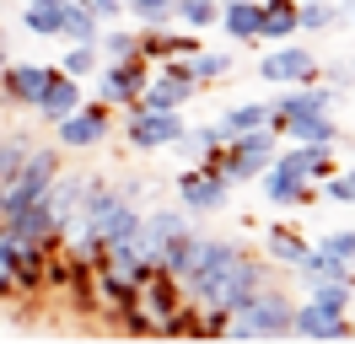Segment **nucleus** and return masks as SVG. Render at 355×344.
I'll list each match as a JSON object with an SVG mask.
<instances>
[{"mask_svg":"<svg viewBox=\"0 0 355 344\" xmlns=\"http://www.w3.org/2000/svg\"><path fill=\"white\" fill-rule=\"evenodd\" d=\"M6 226L22 237V242H33V248H54V242H60V226H54V215H49L44 199H33L27 210H17L11 221H6Z\"/></svg>","mask_w":355,"mask_h":344,"instance_id":"412c9836","label":"nucleus"},{"mask_svg":"<svg viewBox=\"0 0 355 344\" xmlns=\"http://www.w3.org/2000/svg\"><path fill=\"white\" fill-rule=\"evenodd\" d=\"M269 167L291 172V178H307V183H323L334 172V146H296V140H291V150H275Z\"/></svg>","mask_w":355,"mask_h":344,"instance_id":"4468645a","label":"nucleus"},{"mask_svg":"<svg viewBox=\"0 0 355 344\" xmlns=\"http://www.w3.org/2000/svg\"><path fill=\"white\" fill-rule=\"evenodd\" d=\"M323 194H329L334 205H350L355 210V167H334L329 178H323Z\"/></svg>","mask_w":355,"mask_h":344,"instance_id":"c9c22d12","label":"nucleus"},{"mask_svg":"<svg viewBox=\"0 0 355 344\" xmlns=\"http://www.w3.org/2000/svg\"><path fill=\"white\" fill-rule=\"evenodd\" d=\"M302 33L296 0H259V43H286Z\"/></svg>","mask_w":355,"mask_h":344,"instance_id":"4be33fe9","label":"nucleus"},{"mask_svg":"<svg viewBox=\"0 0 355 344\" xmlns=\"http://www.w3.org/2000/svg\"><path fill=\"white\" fill-rule=\"evenodd\" d=\"M264 280H269V264H264L259 253H248V248H243V253L232 258V269L221 275V285H216L210 307H221V312H237V307H243V301L253 296Z\"/></svg>","mask_w":355,"mask_h":344,"instance_id":"0eeeda50","label":"nucleus"},{"mask_svg":"<svg viewBox=\"0 0 355 344\" xmlns=\"http://www.w3.org/2000/svg\"><path fill=\"white\" fill-rule=\"evenodd\" d=\"M49 76H54V64H11L6 60V76H0V97L17 108H33L38 97H44Z\"/></svg>","mask_w":355,"mask_h":344,"instance_id":"ddd939ff","label":"nucleus"},{"mask_svg":"<svg viewBox=\"0 0 355 344\" xmlns=\"http://www.w3.org/2000/svg\"><path fill=\"white\" fill-rule=\"evenodd\" d=\"M27 135H0V194H6V183L17 178V167H22V156H27Z\"/></svg>","mask_w":355,"mask_h":344,"instance_id":"473e14b6","label":"nucleus"},{"mask_svg":"<svg viewBox=\"0 0 355 344\" xmlns=\"http://www.w3.org/2000/svg\"><path fill=\"white\" fill-rule=\"evenodd\" d=\"M264 253H269V264L296 269V264L307 258V237L296 232V226H269V232H264Z\"/></svg>","mask_w":355,"mask_h":344,"instance_id":"b1692460","label":"nucleus"},{"mask_svg":"<svg viewBox=\"0 0 355 344\" xmlns=\"http://www.w3.org/2000/svg\"><path fill=\"white\" fill-rule=\"evenodd\" d=\"M130 17L140 27H156V22H173V0H130Z\"/></svg>","mask_w":355,"mask_h":344,"instance_id":"e433bc0d","label":"nucleus"},{"mask_svg":"<svg viewBox=\"0 0 355 344\" xmlns=\"http://www.w3.org/2000/svg\"><path fill=\"white\" fill-rule=\"evenodd\" d=\"M280 135H291L296 146H339L345 140V129H339L334 113H296V119L280 124Z\"/></svg>","mask_w":355,"mask_h":344,"instance_id":"6ab92c4d","label":"nucleus"},{"mask_svg":"<svg viewBox=\"0 0 355 344\" xmlns=\"http://www.w3.org/2000/svg\"><path fill=\"white\" fill-rule=\"evenodd\" d=\"M81 6H87L97 22H119V17H130V6H124V0H81Z\"/></svg>","mask_w":355,"mask_h":344,"instance_id":"ea45409f","label":"nucleus"},{"mask_svg":"<svg viewBox=\"0 0 355 344\" xmlns=\"http://www.w3.org/2000/svg\"><path fill=\"white\" fill-rule=\"evenodd\" d=\"M259 81H280V86H296V81H318V60L312 49L302 43H269L264 60H259Z\"/></svg>","mask_w":355,"mask_h":344,"instance_id":"6e6552de","label":"nucleus"},{"mask_svg":"<svg viewBox=\"0 0 355 344\" xmlns=\"http://www.w3.org/2000/svg\"><path fill=\"white\" fill-rule=\"evenodd\" d=\"M87 183H92V172H54V183L44 189V205H49V215H54V226L65 232L70 226V215H76V205H81V194H87Z\"/></svg>","mask_w":355,"mask_h":344,"instance_id":"dca6fc26","label":"nucleus"},{"mask_svg":"<svg viewBox=\"0 0 355 344\" xmlns=\"http://www.w3.org/2000/svg\"><path fill=\"white\" fill-rule=\"evenodd\" d=\"M60 38H70V43H97V38H103V22L92 17L81 0H70V6H65V22H60Z\"/></svg>","mask_w":355,"mask_h":344,"instance_id":"7c9ffc66","label":"nucleus"},{"mask_svg":"<svg viewBox=\"0 0 355 344\" xmlns=\"http://www.w3.org/2000/svg\"><path fill=\"white\" fill-rule=\"evenodd\" d=\"M296 275H302V280H350V285H355V264L334 258L329 248H307V258L296 264Z\"/></svg>","mask_w":355,"mask_h":344,"instance_id":"a878e982","label":"nucleus"},{"mask_svg":"<svg viewBox=\"0 0 355 344\" xmlns=\"http://www.w3.org/2000/svg\"><path fill=\"white\" fill-rule=\"evenodd\" d=\"M318 248H329L334 258H345V264H355V232H329Z\"/></svg>","mask_w":355,"mask_h":344,"instance_id":"58836bf2","label":"nucleus"},{"mask_svg":"<svg viewBox=\"0 0 355 344\" xmlns=\"http://www.w3.org/2000/svg\"><path fill=\"white\" fill-rule=\"evenodd\" d=\"M221 17V0H173V22L189 33H210Z\"/></svg>","mask_w":355,"mask_h":344,"instance_id":"c756f323","label":"nucleus"},{"mask_svg":"<svg viewBox=\"0 0 355 344\" xmlns=\"http://www.w3.org/2000/svg\"><path fill=\"white\" fill-rule=\"evenodd\" d=\"M232 43H259V0H221V17H216Z\"/></svg>","mask_w":355,"mask_h":344,"instance_id":"5701e85b","label":"nucleus"},{"mask_svg":"<svg viewBox=\"0 0 355 344\" xmlns=\"http://www.w3.org/2000/svg\"><path fill=\"white\" fill-rule=\"evenodd\" d=\"M151 76V60L146 54H130V60H103L92 70V81H97V103L108 108H130L140 97V86Z\"/></svg>","mask_w":355,"mask_h":344,"instance_id":"39448f33","label":"nucleus"},{"mask_svg":"<svg viewBox=\"0 0 355 344\" xmlns=\"http://www.w3.org/2000/svg\"><path fill=\"white\" fill-rule=\"evenodd\" d=\"M350 146H355V140H350Z\"/></svg>","mask_w":355,"mask_h":344,"instance_id":"c03bdc74","label":"nucleus"},{"mask_svg":"<svg viewBox=\"0 0 355 344\" xmlns=\"http://www.w3.org/2000/svg\"><path fill=\"white\" fill-rule=\"evenodd\" d=\"M92 296H103V307L124 312V307H135V301H140V285H135L124 269H113L108 258H103V264H92Z\"/></svg>","mask_w":355,"mask_h":344,"instance_id":"a211bd4d","label":"nucleus"},{"mask_svg":"<svg viewBox=\"0 0 355 344\" xmlns=\"http://www.w3.org/2000/svg\"><path fill=\"white\" fill-rule=\"evenodd\" d=\"M253 183L264 189V199L275 205V210H302V205H312V199H318V183H307V178H291V172H280V167H264Z\"/></svg>","mask_w":355,"mask_h":344,"instance_id":"f8f14e48","label":"nucleus"},{"mask_svg":"<svg viewBox=\"0 0 355 344\" xmlns=\"http://www.w3.org/2000/svg\"><path fill=\"white\" fill-rule=\"evenodd\" d=\"M60 167H65L60 146H27L17 178H11V183H6V194H0V221H11L17 210H27L33 199H44V189L54 183V172H60Z\"/></svg>","mask_w":355,"mask_h":344,"instance_id":"f03ea898","label":"nucleus"},{"mask_svg":"<svg viewBox=\"0 0 355 344\" xmlns=\"http://www.w3.org/2000/svg\"><path fill=\"white\" fill-rule=\"evenodd\" d=\"M124 6H130V0H124Z\"/></svg>","mask_w":355,"mask_h":344,"instance_id":"37998d69","label":"nucleus"},{"mask_svg":"<svg viewBox=\"0 0 355 344\" xmlns=\"http://www.w3.org/2000/svg\"><path fill=\"white\" fill-rule=\"evenodd\" d=\"M232 64H237V60H232L226 49H194V54H189V70H194L200 92H205V86H216V81H226Z\"/></svg>","mask_w":355,"mask_h":344,"instance_id":"c85d7f7f","label":"nucleus"},{"mask_svg":"<svg viewBox=\"0 0 355 344\" xmlns=\"http://www.w3.org/2000/svg\"><path fill=\"white\" fill-rule=\"evenodd\" d=\"M296 22H302V33H323V27L339 22V6H329V0H296Z\"/></svg>","mask_w":355,"mask_h":344,"instance_id":"2f4dec72","label":"nucleus"},{"mask_svg":"<svg viewBox=\"0 0 355 344\" xmlns=\"http://www.w3.org/2000/svg\"><path fill=\"white\" fill-rule=\"evenodd\" d=\"M183 108H140L130 103L124 108V140L135 150H167L173 140H183Z\"/></svg>","mask_w":355,"mask_h":344,"instance_id":"7ed1b4c3","label":"nucleus"},{"mask_svg":"<svg viewBox=\"0 0 355 344\" xmlns=\"http://www.w3.org/2000/svg\"><path fill=\"white\" fill-rule=\"evenodd\" d=\"M97 54H103V60H130V54H140V49H135L130 27H108V33L97 38Z\"/></svg>","mask_w":355,"mask_h":344,"instance_id":"f704fd0d","label":"nucleus"},{"mask_svg":"<svg viewBox=\"0 0 355 344\" xmlns=\"http://www.w3.org/2000/svg\"><path fill=\"white\" fill-rule=\"evenodd\" d=\"M200 97V81H194V70H189V60H162L146 76V86H140V97L135 103L140 108H183Z\"/></svg>","mask_w":355,"mask_h":344,"instance_id":"20e7f679","label":"nucleus"},{"mask_svg":"<svg viewBox=\"0 0 355 344\" xmlns=\"http://www.w3.org/2000/svg\"><path fill=\"white\" fill-rule=\"evenodd\" d=\"M307 301L350 318V312H355V285H350V280H307Z\"/></svg>","mask_w":355,"mask_h":344,"instance_id":"bb28decb","label":"nucleus"},{"mask_svg":"<svg viewBox=\"0 0 355 344\" xmlns=\"http://www.w3.org/2000/svg\"><path fill=\"white\" fill-rule=\"evenodd\" d=\"M140 307L151 312L156 339H162V334H167V322H173V312L183 307V285H178V275H167V269H151V280L140 285Z\"/></svg>","mask_w":355,"mask_h":344,"instance_id":"9d476101","label":"nucleus"},{"mask_svg":"<svg viewBox=\"0 0 355 344\" xmlns=\"http://www.w3.org/2000/svg\"><path fill=\"white\" fill-rule=\"evenodd\" d=\"M339 22H345V27H355V0H345V6H339Z\"/></svg>","mask_w":355,"mask_h":344,"instance_id":"a19ab883","label":"nucleus"},{"mask_svg":"<svg viewBox=\"0 0 355 344\" xmlns=\"http://www.w3.org/2000/svg\"><path fill=\"white\" fill-rule=\"evenodd\" d=\"M318 76H323V86H334L339 97H345V92H355V64H345V60H334V64H318Z\"/></svg>","mask_w":355,"mask_h":344,"instance_id":"4c0bfd02","label":"nucleus"},{"mask_svg":"<svg viewBox=\"0 0 355 344\" xmlns=\"http://www.w3.org/2000/svg\"><path fill=\"white\" fill-rule=\"evenodd\" d=\"M189 232V210H140V242L151 248V258H162V248H173Z\"/></svg>","mask_w":355,"mask_h":344,"instance_id":"f3484780","label":"nucleus"},{"mask_svg":"<svg viewBox=\"0 0 355 344\" xmlns=\"http://www.w3.org/2000/svg\"><path fill=\"white\" fill-rule=\"evenodd\" d=\"M135 49H140V54H146L151 64H162V60H189V54L200 49V38L178 33L173 22H156V27H146V33L135 38Z\"/></svg>","mask_w":355,"mask_h":344,"instance_id":"2eb2a0df","label":"nucleus"},{"mask_svg":"<svg viewBox=\"0 0 355 344\" xmlns=\"http://www.w3.org/2000/svg\"><path fill=\"white\" fill-rule=\"evenodd\" d=\"M350 339H355V322H350Z\"/></svg>","mask_w":355,"mask_h":344,"instance_id":"79ce46f5","label":"nucleus"},{"mask_svg":"<svg viewBox=\"0 0 355 344\" xmlns=\"http://www.w3.org/2000/svg\"><path fill=\"white\" fill-rule=\"evenodd\" d=\"M97 64H103L97 43H70V54L60 60V70H65V76H76V81H87V76L97 70Z\"/></svg>","mask_w":355,"mask_h":344,"instance_id":"72a5a7b5","label":"nucleus"},{"mask_svg":"<svg viewBox=\"0 0 355 344\" xmlns=\"http://www.w3.org/2000/svg\"><path fill=\"white\" fill-rule=\"evenodd\" d=\"M210 124H216L221 140H232V135H243V129L269 124V103H237V108H226L221 119H210Z\"/></svg>","mask_w":355,"mask_h":344,"instance_id":"cd10ccee","label":"nucleus"},{"mask_svg":"<svg viewBox=\"0 0 355 344\" xmlns=\"http://www.w3.org/2000/svg\"><path fill=\"white\" fill-rule=\"evenodd\" d=\"M108 135H113V108L108 103H81L54 124L60 150H92V146H103Z\"/></svg>","mask_w":355,"mask_h":344,"instance_id":"423d86ee","label":"nucleus"},{"mask_svg":"<svg viewBox=\"0 0 355 344\" xmlns=\"http://www.w3.org/2000/svg\"><path fill=\"white\" fill-rule=\"evenodd\" d=\"M87 103V97H81V81H76V76H65V70H54V76H49V86H44V97H38V113H44V124H60V119H65L70 108H81Z\"/></svg>","mask_w":355,"mask_h":344,"instance_id":"aec40b11","label":"nucleus"},{"mask_svg":"<svg viewBox=\"0 0 355 344\" xmlns=\"http://www.w3.org/2000/svg\"><path fill=\"white\" fill-rule=\"evenodd\" d=\"M350 322H355V318H345V312H329V307L302 301V307L291 312V334L318 339V344H334V339H350Z\"/></svg>","mask_w":355,"mask_h":344,"instance_id":"9b49d317","label":"nucleus"},{"mask_svg":"<svg viewBox=\"0 0 355 344\" xmlns=\"http://www.w3.org/2000/svg\"><path fill=\"white\" fill-rule=\"evenodd\" d=\"M178 205L189 215H216L232 205V183H221V178H210L205 167H183L178 172Z\"/></svg>","mask_w":355,"mask_h":344,"instance_id":"1a4fd4ad","label":"nucleus"},{"mask_svg":"<svg viewBox=\"0 0 355 344\" xmlns=\"http://www.w3.org/2000/svg\"><path fill=\"white\" fill-rule=\"evenodd\" d=\"M70 0H27L22 6V27L33 38H60V22H65Z\"/></svg>","mask_w":355,"mask_h":344,"instance_id":"393cba45","label":"nucleus"},{"mask_svg":"<svg viewBox=\"0 0 355 344\" xmlns=\"http://www.w3.org/2000/svg\"><path fill=\"white\" fill-rule=\"evenodd\" d=\"M291 312H296V301L286 291H275V285H259L253 296L226 318V339L237 344H253V339H291Z\"/></svg>","mask_w":355,"mask_h":344,"instance_id":"f257e3e1","label":"nucleus"}]
</instances>
